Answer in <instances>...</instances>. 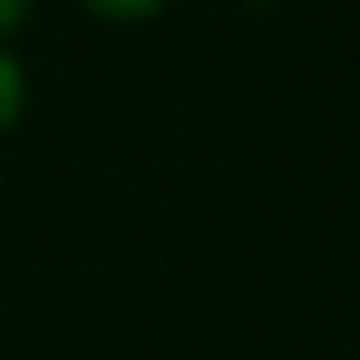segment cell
I'll return each instance as SVG.
<instances>
[{
	"label": "cell",
	"instance_id": "6da1fadb",
	"mask_svg": "<svg viewBox=\"0 0 360 360\" xmlns=\"http://www.w3.org/2000/svg\"><path fill=\"white\" fill-rule=\"evenodd\" d=\"M22 112H27V69L11 53H0V133H11Z\"/></svg>",
	"mask_w": 360,
	"mask_h": 360
},
{
	"label": "cell",
	"instance_id": "277c9868",
	"mask_svg": "<svg viewBox=\"0 0 360 360\" xmlns=\"http://www.w3.org/2000/svg\"><path fill=\"white\" fill-rule=\"evenodd\" d=\"M244 6H259V11H265V6H276V0H244Z\"/></svg>",
	"mask_w": 360,
	"mask_h": 360
},
{
	"label": "cell",
	"instance_id": "3957f363",
	"mask_svg": "<svg viewBox=\"0 0 360 360\" xmlns=\"http://www.w3.org/2000/svg\"><path fill=\"white\" fill-rule=\"evenodd\" d=\"M27 16H32V0H0V37H11Z\"/></svg>",
	"mask_w": 360,
	"mask_h": 360
},
{
	"label": "cell",
	"instance_id": "7a4b0ae2",
	"mask_svg": "<svg viewBox=\"0 0 360 360\" xmlns=\"http://www.w3.org/2000/svg\"><path fill=\"white\" fill-rule=\"evenodd\" d=\"M90 16H106V22H143V16H159L169 0H79Z\"/></svg>",
	"mask_w": 360,
	"mask_h": 360
}]
</instances>
